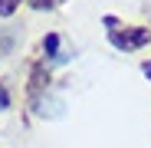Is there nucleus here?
I'll use <instances>...</instances> for the list:
<instances>
[{
    "mask_svg": "<svg viewBox=\"0 0 151 148\" xmlns=\"http://www.w3.org/2000/svg\"><path fill=\"white\" fill-rule=\"evenodd\" d=\"M141 72H145L148 79H151V63H141Z\"/></svg>",
    "mask_w": 151,
    "mask_h": 148,
    "instance_id": "nucleus-6",
    "label": "nucleus"
},
{
    "mask_svg": "<svg viewBox=\"0 0 151 148\" xmlns=\"http://www.w3.org/2000/svg\"><path fill=\"white\" fill-rule=\"evenodd\" d=\"M4 109H10V92H7V86L0 82V112Z\"/></svg>",
    "mask_w": 151,
    "mask_h": 148,
    "instance_id": "nucleus-4",
    "label": "nucleus"
},
{
    "mask_svg": "<svg viewBox=\"0 0 151 148\" xmlns=\"http://www.w3.org/2000/svg\"><path fill=\"white\" fill-rule=\"evenodd\" d=\"M13 7H17V0H0V13H4V17H10Z\"/></svg>",
    "mask_w": 151,
    "mask_h": 148,
    "instance_id": "nucleus-5",
    "label": "nucleus"
},
{
    "mask_svg": "<svg viewBox=\"0 0 151 148\" xmlns=\"http://www.w3.org/2000/svg\"><path fill=\"white\" fill-rule=\"evenodd\" d=\"M109 40H112V46L115 49H141L148 40H151V30H145V27H125V30H109Z\"/></svg>",
    "mask_w": 151,
    "mask_h": 148,
    "instance_id": "nucleus-1",
    "label": "nucleus"
},
{
    "mask_svg": "<svg viewBox=\"0 0 151 148\" xmlns=\"http://www.w3.org/2000/svg\"><path fill=\"white\" fill-rule=\"evenodd\" d=\"M43 53L53 59V63H66V59H69L66 53H59V36H56V33H49V36L43 40Z\"/></svg>",
    "mask_w": 151,
    "mask_h": 148,
    "instance_id": "nucleus-2",
    "label": "nucleus"
},
{
    "mask_svg": "<svg viewBox=\"0 0 151 148\" xmlns=\"http://www.w3.org/2000/svg\"><path fill=\"white\" fill-rule=\"evenodd\" d=\"M30 4H33L36 10H53V7H59V4H66V0H30Z\"/></svg>",
    "mask_w": 151,
    "mask_h": 148,
    "instance_id": "nucleus-3",
    "label": "nucleus"
}]
</instances>
